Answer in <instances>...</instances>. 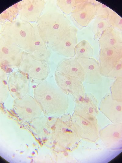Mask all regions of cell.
<instances>
[{"mask_svg": "<svg viewBox=\"0 0 122 163\" xmlns=\"http://www.w3.org/2000/svg\"><path fill=\"white\" fill-rule=\"evenodd\" d=\"M122 59V47L100 49L99 59L100 71L106 77L110 71Z\"/></svg>", "mask_w": 122, "mask_h": 163, "instance_id": "obj_7", "label": "cell"}, {"mask_svg": "<svg viewBox=\"0 0 122 163\" xmlns=\"http://www.w3.org/2000/svg\"><path fill=\"white\" fill-rule=\"evenodd\" d=\"M13 107L17 114L25 119L38 117L41 115L42 111L35 99L28 95L16 99Z\"/></svg>", "mask_w": 122, "mask_h": 163, "instance_id": "obj_5", "label": "cell"}, {"mask_svg": "<svg viewBox=\"0 0 122 163\" xmlns=\"http://www.w3.org/2000/svg\"><path fill=\"white\" fill-rule=\"evenodd\" d=\"M76 22L82 27H86L96 17L93 0H78L71 13Z\"/></svg>", "mask_w": 122, "mask_h": 163, "instance_id": "obj_6", "label": "cell"}, {"mask_svg": "<svg viewBox=\"0 0 122 163\" xmlns=\"http://www.w3.org/2000/svg\"><path fill=\"white\" fill-rule=\"evenodd\" d=\"M122 101L115 100L110 93H107L102 98L99 108L105 115L110 118H119L122 115Z\"/></svg>", "mask_w": 122, "mask_h": 163, "instance_id": "obj_14", "label": "cell"}, {"mask_svg": "<svg viewBox=\"0 0 122 163\" xmlns=\"http://www.w3.org/2000/svg\"><path fill=\"white\" fill-rule=\"evenodd\" d=\"M100 49L122 47L121 31L110 27L103 31L99 40Z\"/></svg>", "mask_w": 122, "mask_h": 163, "instance_id": "obj_13", "label": "cell"}, {"mask_svg": "<svg viewBox=\"0 0 122 163\" xmlns=\"http://www.w3.org/2000/svg\"><path fill=\"white\" fill-rule=\"evenodd\" d=\"M34 99L46 114H61L67 110L68 98L58 86L46 80L42 81L34 91Z\"/></svg>", "mask_w": 122, "mask_h": 163, "instance_id": "obj_1", "label": "cell"}, {"mask_svg": "<svg viewBox=\"0 0 122 163\" xmlns=\"http://www.w3.org/2000/svg\"><path fill=\"white\" fill-rule=\"evenodd\" d=\"M77 30L71 26L50 47L58 54L68 58L75 57L74 50L77 43Z\"/></svg>", "mask_w": 122, "mask_h": 163, "instance_id": "obj_4", "label": "cell"}, {"mask_svg": "<svg viewBox=\"0 0 122 163\" xmlns=\"http://www.w3.org/2000/svg\"><path fill=\"white\" fill-rule=\"evenodd\" d=\"M38 24L40 35L50 47L71 26L70 21L63 14L55 11L43 15Z\"/></svg>", "mask_w": 122, "mask_h": 163, "instance_id": "obj_2", "label": "cell"}, {"mask_svg": "<svg viewBox=\"0 0 122 163\" xmlns=\"http://www.w3.org/2000/svg\"><path fill=\"white\" fill-rule=\"evenodd\" d=\"M76 58L84 71V82L95 85L99 84L102 81V76L100 73L99 63L96 59L92 57Z\"/></svg>", "mask_w": 122, "mask_h": 163, "instance_id": "obj_11", "label": "cell"}, {"mask_svg": "<svg viewBox=\"0 0 122 163\" xmlns=\"http://www.w3.org/2000/svg\"><path fill=\"white\" fill-rule=\"evenodd\" d=\"M23 53V49L15 43L5 42L0 48V60L8 67H18Z\"/></svg>", "mask_w": 122, "mask_h": 163, "instance_id": "obj_10", "label": "cell"}, {"mask_svg": "<svg viewBox=\"0 0 122 163\" xmlns=\"http://www.w3.org/2000/svg\"><path fill=\"white\" fill-rule=\"evenodd\" d=\"M111 95L113 99L122 101V77L114 80L110 87Z\"/></svg>", "mask_w": 122, "mask_h": 163, "instance_id": "obj_18", "label": "cell"}, {"mask_svg": "<svg viewBox=\"0 0 122 163\" xmlns=\"http://www.w3.org/2000/svg\"><path fill=\"white\" fill-rule=\"evenodd\" d=\"M34 1H29V3H25L22 9L21 14L25 19L30 20H34L37 18L38 14L40 13V9L38 4Z\"/></svg>", "mask_w": 122, "mask_h": 163, "instance_id": "obj_16", "label": "cell"}, {"mask_svg": "<svg viewBox=\"0 0 122 163\" xmlns=\"http://www.w3.org/2000/svg\"><path fill=\"white\" fill-rule=\"evenodd\" d=\"M110 27H111L106 19L95 17L92 29L94 35V39L99 38L103 31Z\"/></svg>", "mask_w": 122, "mask_h": 163, "instance_id": "obj_17", "label": "cell"}, {"mask_svg": "<svg viewBox=\"0 0 122 163\" xmlns=\"http://www.w3.org/2000/svg\"><path fill=\"white\" fill-rule=\"evenodd\" d=\"M6 74L2 71L0 73V94H3L8 96L9 92L8 86V79Z\"/></svg>", "mask_w": 122, "mask_h": 163, "instance_id": "obj_23", "label": "cell"}, {"mask_svg": "<svg viewBox=\"0 0 122 163\" xmlns=\"http://www.w3.org/2000/svg\"><path fill=\"white\" fill-rule=\"evenodd\" d=\"M106 77L113 80L118 78L122 77V59L119 61L110 71Z\"/></svg>", "mask_w": 122, "mask_h": 163, "instance_id": "obj_22", "label": "cell"}, {"mask_svg": "<svg viewBox=\"0 0 122 163\" xmlns=\"http://www.w3.org/2000/svg\"><path fill=\"white\" fill-rule=\"evenodd\" d=\"M111 27L122 31V18L117 13L112 10L106 19Z\"/></svg>", "mask_w": 122, "mask_h": 163, "instance_id": "obj_19", "label": "cell"}, {"mask_svg": "<svg viewBox=\"0 0 122 163\" xmlns=\"http://www.w3.org/2000/svg\"><path fill=\"white\" fill-rule=\"evenodd\" d=\"M78 0H58V6L62 11L66 14L71 13Z\"/></svg>", "mask_w": 122, "mask_h": 163, "instance_id": "obj_21", "label": "cell"}, {"mask_svg": "<svg viewBox=\"0 0 122 163\" xmlns=\"http://www.w3.org/2000/svg\"><path fill=\"white\" fill-rule=\"evenodd\" d=\"M94 2L95 9L96 17L107 19L112 9L100 2L96 1H94Z\"/></svg>", "mask_w": 122, "mask_h": 163, "instance_id": "obj_20", "label": "cell"}, {"mask_svg": "<svg viewBox=\"0 0 122 163\" xmlns=\"http://www.w3.org/2000/svg\"><path fill=\"white\" fill-rule=\"evenodd\" d=\"M18 69L28 78L41 81L46 80L50 72L46 61L36 59L28 53H24Z\"/></svg>", "mask_w": 122, "mask_h": 163, "instance_id": "obj_3", "label": "cell"}, {"mask_svg": "<svg viewBox=\"0 0 122 163\" xmlns=\"http://www.w3.org/2000/svg\"><path fill=\"white\" fill-rule=\"evenodd\" d=\"M55 78L57 86L67 95L71 94L76 99L85 94L83 82L80 80L64 75L56 71L55 73Z\"/></svg>", "mask_w": 122, "mask_h": 163, "instance_id": "obj_8", "label": "cell"}, {"mask_svg": "<svg viewBox=\"0 0 122 163\" xmlns=\"http://www.w3.org/2000/svg\"><path fill=\"white\" fill-rule=\"evenodd\" d=\"M56 71L70 77L78 79L82 82L84 80L83 69L75 57L65 60L59 64Z\"/></svg>", "mask_w": 122, "mask_h": 163, "instance_id": "obj_12", "label": "cell"}, {"mask_svg": "<svg viewBox=\"0 0 122 163\" xmlns=\"http://www.w3.org/2000/svg\"><path fill=\"white\" fill-rule=\"evenodd\" d=\"M9 92L16 99L22 97L28 93L30 81L28 78L20 72L11 74L8 78Z\"/></svg>", "mask_w": 122, "mask_h": 163, "instance_id": "obj_9", "label": "cell"}, {"mask_svg": "<svg viewBox=\"0 0 122 163\" xmlns=\"http://www.w3.org/2000/svg\"><path fill=\"white\" fill-rule=\"evenodd\" d=\"M76 58L92 57L94 50L90 44L86 40H82L77 43L74 50Z\"/></svg>", "mask_w": 122, "mask_h": 163, "instance_id": "obj_15", "label": "cell"}]
</instances>
